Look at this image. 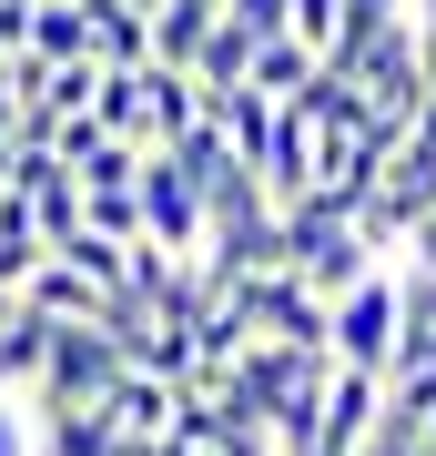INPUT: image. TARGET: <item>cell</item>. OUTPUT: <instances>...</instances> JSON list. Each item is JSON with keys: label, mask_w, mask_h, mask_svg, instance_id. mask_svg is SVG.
Here are the masks:
<instances>
[{"label": "cell", "mask_w": 436, "mask_h": 456, "mask_svg": "<svg viewBox=\"0 0 436 456\" xmlns=\"http://www.w3.org/2000/svg\"><path fill=\"white\" fill-rule=\"evenodd\" d=\"M305 71H315V51L305 41H294V31H275V41H254V61H243V82H254V92H294V82H305Z\"/></svg>", "instance_id": "obj_11"}, {"label": "cell", "mask_w": 436, "mask_h": 456, "mask_svg": "<svg viewBox=\"0 0 436 456\" xmlns=\"http://www.w3.org/2000/svg\"><path fill=\"white\" fill-rule=\"evenodd\" d=\"M41 355H51V325L31 305H11V314H0V395H31L41 386Z\"/></svg>", "instance_id": "obj_8"}, {"label": "cell", "mask_w": 436, "mask_h": 456, "mask_svg": "<svg viewBox=\"0 0 436 456\" xmlns=\"http://www.w3.org/2000/svg\"><path fill=\"white\" fill-rule=\"evenodd\" d=\"M193 122H203V82H193V71L143 61V152H162L173 132H193Z\"/></svg>", "instance_id": "obj_5"}, {"label": "cell", "mask_w": 436, "mask_h": 456, "mask_svg": "<svg viewBox=\"0 0 436 456\" xmlns=\"http://www.w3.org/2000/svg\"><path fill=\"white\" fill-rule=\"evenodd\" d=\"M243 61H254V41H243L234 20H213L203 51H193V82H203V92H234V82H243Z\"/></svg>", "instance_id": "obj_13"}, {"label": "cell", "mask_w": 436, "mask_h": 456, "mask_svg": "<svg viewBox=\"0 0 436 456\" xmlns=\"http://www.w3.org/2000/svg\"><path fill=\"white\" fill-rule=\"evenodd\" d=\"M406 456H426V446H406Z\"/></svg>", "instance_id": "obj_22"}, {"label": "cell", "mask_w": 436, "mask_h": 456, "mask_svg": "<svg viewBox=\"0 0 436 456\" xmlns=\"http://www.w3.org/2000/svg\"><path fill=\"white\" fill-rule=\"evenodd\" d=\"M31 224H41V244H62V233H81V183H71V173H51L41 193H31Z\"/></svg>", "instance_id": "obj_14"}, {"label": "cell", "mask_w": 436, "mask_h": 456, "mask_svg": "<svg viewBox=\"0 0 436 456\" xmlns=\"http://www.w3.org/2000/svg\"><path fill=\"white\" fill-rule=\"evenodd\" d=\"M102 426H112V436H162V426H173V386H162V375H112V386H102V406H92Z\"/></svg>", "instance_id": "obj_6"}, {"label": "cell", "mask_w": 436, "mask_h": 456, "mask_svg": "<svg viewBox=\"0 0 436 456\" xmlns=\"http://www.w3.org/2000/svg\"><path fill=\"white\" fill-rule=\"evenodd\" d=\"M345 11H406V0H345Z\"/></svg>", "instance_id": "obj_20"}, {"label": "cell", "mask_w": 436, "mask_h": 456, "mask_svg": "<svg viewBox=\"0 0 436 456\" xmlns=\"http://www.w3.org/2000/svg\"><path fill=\"white\" fill-rule=\"evenodd\" d=\"M122 11H152V0H122Z\"/></svg>", "instance_id": "obj_21"}, {"label": "cell", "mask_w": 436, "mask_h": 456, "mask_svg": "<svg viewBox=\"0 0 436 456\" xmlns=\"http://www.w3.org/2000/svg\"><path fill=\"white\" fill-rule=\"evenodd\" d=\"M254 183L275 203H294L315 183V122H294V112H275V142H264V163H254Z\"/></svg>", "instance_id": "obj_7"}, {"label": "cell", "mask_w": 436, "mask_h": 456, "mask_svg": "<svg viewBox=\"0 0 436 456\" xmlns=\"http://www.w3.org/2000/svg\"><path fill=\"white\" fill-rule=\"evenodd\" d=\"M51 254H62L71 274H92L102 294H112V284H122V254H132V244H122V233H92V224H81V233H62Z\"/></svg>", "instance_id": "obj_12"}, {"label": "cell", "mask_w": 436, "mask_h": 456, "mask_svg": "<svg viewBox=\"0 0 436 456\" xmlns=\"http://www.w3.org/2000/svg\"><path fill=\"white\" fill-rule=\"evenodd\" d=\"M11 122H21V102H11V82H0V142H11Z\"/></svg>", "instance_id": "obj_19"}, {"label": "cell", "mask_w": 436, "mask_h": 456, "mask_svg": "<svg viewBox=\"0 0 436 456\" xmlns=\"http://www.w3.org/2000/svg\"><path fill=\"white\" fill-rule=\"evenodd\" d=\"M31 51L41 61H92V11L81 0H31Z\"/></svg>", "instance_id": "obj_10"}, {"label": "cell", "mask_w": 436, "mask_h": 456, "mask_svg": "<svg viewBox=\"0 0 436 456\" xmlns=\"http://www.w3.org/2000/svg\"><path fill=\"white\" fill-rule=\"evenodd\" d=\"M132 213H143V244H162V254H203V193L183 183L173 152H143V163H132Z\"/></svg>", "instance_id": "obj_3"}, {"label": "cell", "mask_w": 436, "mask_h": 456, "mask_svg": "<svg viewBox=\"0 0 436 456\" xmlns=\"http://www.w3.org/2000/svg\"><path fill=\"white\" fill-rule=\"evenodd\" d=\"M132 163H143L132 142H92V152L71 163V183H132Z\"/></svg>", "instance_id": "obj_15"}, {"label": "cell", "mask_w": 436, "mask_h": 456, "mask_svg": "<svg viewBox=\"0 0 436 456\" xmlns=\"http://www.w3.org/2000/svg\"><path fill=\"white\" fill-rule=\"evenodd\" d=\"M213 20H234L243 41H275V31H284V0H224Z\"/></svg>", "instance_id": "obj_16"}, {"label": "cell", "mask_w": 436, "mask_h": 456, "mask_svg": "<svg viewBox=\"0 0 436 456\" xmlns=\"http://www.w3.org/2000/svg\"><path fill=\"white\" fill-rule=\"evenodd\" d=\"M122 375V345L112 325H51V355H41V386L21 395L31 416H81V406H102V386Z\"/></svg>", "instance_id": "obj_1"}, {"label": "cell", "mask_w": 436, "mask_h": 456, "mask_svg": "<svg viewBox=\"0 0 436 456\" xmlns=\"http://www.w3.org/2000/svg\"><path fill=\"white\" fill-rule=\"evenodd\" d=\"M406 31H416V71L436 82V0H406Z\"/></svg>", "instance_id": "obj_17"}, {"label": "cell", "mask_w": 436, "mask_h": 456, "mask_svg": "<svg viewBox=\"0 0 436 456\" xmlns=\"http://www.w3.org/2000/svg\"><path fill=\"white\" fill-rule=\"evenodd\" d=\"M11 305H31L41 325H102V314H112V294H102L92 274H71L62 254H41V264H31V284H21Z\"/></svg>", "instance_id": "obj_4"}, {"label": "cell", "mask_w": 436, "mask_h": 456, "mask_svg": "<svg viewBox=\"0 0 436 456\" xmlns=\"http://www.w3.org/2000/svg\"><path fill=\"white\" fill-rule=\"evenodd\" d=\"M0 456H31V416H21V395H0Z\"/></svg>", "instance_id": "obj_18"}, {"label": "cell", "mask_w": 436, "mask_h": 456, "mask_svg": "<svg viewBox=\"0 0 436 456\" xmlns=\"http://www.w3.org/2000/svg\"><path fill=\"white\" fill-rule=\"evenodd\" d=\"M92 11V61L102 71H132V61H152V41H143V11H122V0H81Z\"/></svg>", "instance_id": "obj_9"}, {"label": "cell", "mask_w": 436, "mask_h": 456, "mask_svg": "<svg viewBox=\"0 0 436 456\" xmlns=\"http://www.w3.org/2000/svg\"><path fill=\"white\" fill-rule=\"evenodd\" d=\"M396 355V274L375 264L366 284H345L325 305V365H356V375H386Z\"/></svg>", "instance_id": "obj_2"}]
</instances>
